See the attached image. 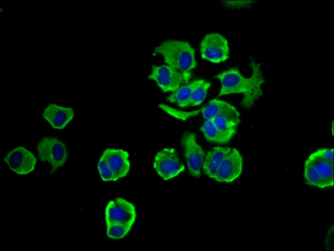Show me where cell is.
<instances>
[{
  "label": "cell",
  "instance_id": "cell-4",
  "mask_svg": "<svg viewBox=\"0 0 334 251\" xmlns=\"http://www.w3.org/2000/svg\"><path fill=\"white\" fill-rule=\"evenodd\" d=\"M36 150L40 160L50 164V173H53L63 166L68 157L66 145L55 137L43 138L37 144Z\"/></svg>",
  "mask_w": 334,
  "mask_h": 251
},
{
  "label": "cell",
  "instance_id": "cell-14",
  "mask_svg": "<svg viewBox=\"0 0 334 251\" xmlns=\"http://www.w3.org/2000/svg\"><path fill=\"white\" fill-rule=\"evenodd\" d=\"M239 117L236 108L229 103L217 115L210 120L218 129L233 137L240 122Z\"/></svg>",
  "mask_w": 334,
  "mask_h": 251
},
{
  "label": "cell",
  "instance_id": "cell-20",
  "mask_svg": "<svg viewBox=\"0 0 334 251\" xmlns=\"http://www.w3.org/2000/svg\"><path fill=\"white\" fill-rule=\"evenodd\" d=\"M106 235L113 239L124 238L130 231L132 226L120 223H107Z\"/></svg>",
  "mask_w": 334,
  "mask_h": 251
},
{
  "label": "cell",
  "instance_id": "cell-15",
  "mask_svg": "<svg viewBox=\"0 0 334 251\" xmlns=\"http://www.w3.org/2000/svg\"><path fill=\"white\" fill-rule=\"evenodd\" d=\"M231 149V147H215L207 153L202 165L203 170L207 176L214 179L221 162Z\"/></svg>",
  "mask_w": 334,
  "mask_h": 251
},
{
  "label": "cell",
  "instance_id": "cell-6",
  "mask_svg": "<svg viewBox=\"0 0 334 251\" xmlns=\"http://www.w3.org/2000/svg\"><path fill=\"white\" fill-rule=\"evenodd\" d=\"M200 52L202 59L211 63L218 64L225 62L229 57L228 42L219 33L207 34L200 42Z\"/></svg>",
  "mask_w": 334,
  "mask_h": 251
},
{
  "label": "cell",
  "instance_id": "cell-11",
  "mask_svg": "<svg viewBox=\"0 0 334 251\" xmlns=\"http://www.w3.org/2000/svg\"><path fill=\"white\" fill-rule=\"evenodd\" d=\"M243 159L235 148L230 151L221 162L213 179L221 183H231L241 175Z\"/></svg>",
  "mask_w": 334,
  "mask_h": 251
},
{
  "label": "cell",
  "instance_id": "cell-22",
  "mask_svg": "<svg viewBox=\"0 0 334 251\" xmlns=\"http://www.w3.org/2000/svg\"><path fill=\"white\" fill-rule=\"evenodd\" d=\"M324 160L333 164V148H320L315 151Z\"/></svg>",
  "mask_w": 334,
  "mask_h": 251
},
{
  "label": "cell",
  "instance_id": "cell-5",
  "mask_svg": "<svg viewBox=\"0 0 334 251\" xmlns=\"http://www.w3.org/2000/svg\"><path fill=\"white\" fill-rule=\"evenodd\" d=\"M191 73H183L168 65H153L148 78L154 80L163 92H174L188 83Z\"/></svg>",
  "mask_w": 334,
  "mask_h": 251
},
{
  "label": "cell",
  "instance_id": "cell-16",
  "mask_svg": "<svg viewBox=\"0 0 334 251\" xmlns=\"http://www.w3.org/2000/svg\"><path fill=\"white\" fill-rule=\"evenodd\" d=\"M196 80L182 85L169 95L166 100L181 108L190 107L192 92Z\"/></svg>",
  "mask_w": 334,
  "mask_h": 251
},
{
  "label": "cell",
  "instance_id": "cell-7",
  "mask_svg": "<svg viewBox=\"0 0 334 251\" xmlns=\"http://www.w3.org/2000/svg\"><path fill=\"white\" fill-rule=\"evenodd\" d=\"M153 167L164 180L171 179L182 172L185 167L174 148H164L156 155Z\"/></svg>",
  "mask_w": 334,
  "mask_h": 251
},
{
  "label": "cell",
  "instance_id": "cell-12",
  "mask_svg": "<svg viewBox=\"0 0 334 251\" xmlns=\"http://www.w3.org/2000/svg\"><path fill=\"white\" fill-rule=\"evenodd\" d=\"M74 110L70 107L55 103L48 105L42 113L43 118L55 129H64L73 119Z\"/></svg>",
  "mask_w": 334,
  "mask_h": 251
},
{
  "label": "cell",
  "instance_id": "cell-2",
  "mask_svg": "<svg viewBox=\"0 0 334 251\" xmlns=\"http://www.w3.org/2000/svg\"><path fill=\"white\" fill-rule=\"evenodd\" d=\"M154 53L162 55L165 63L183 73H191L197 65L195 50L184 41H164L155 48Z\"/></svg>",
  "mask_w": 334,
  "mask_h": 251
},
{
  "label": "cell",
  "instance_id": "cell-19",
  "mask_svg": "<svg viewBox=\"0 0 334 251\" xmlns=\"http://www.w3.org/2000/svg\"><path fill=\"white\" fill-rule=\"evenodd\" d=\"M228 104L222 100L213 99L201 109L202 115L205 120H210L217 115Z\"/></svg>",
  "mask_w": 334,
  "mask_h": 251
},
{
  "label": "cell",
  "instance_id": "cell-17",
  "mask_svg": "<svg viewBox=\"0 0 334 251\" xmlns=\"http://www.w3.org/2000/svg\"><path fill=\"white\" fill-rule=\"evenodd\" d=\"M200 129L206 139L211 142L225 144L229 142L233 137L218 129L211 120H205Z\"/></svg>",
  "mask_w": 334,
  "mask_h": 251
},
{
  "label": "cell",
  "instance_id": "cell-21",
  "mask_svg": "<svg viewBox=\"0 0 334 251\" xmlns=\"http://www.w3.org/2000/svg\"><path fill=\"white\" fill-rule=\"evenodd\" d=\"M97 169L101 179L106 182L119 180L116 174L103 157H101L97 164Z\"/></svg>",
  "mask_w": 334,
  "mask_h": 251
},
{
  "label": "cell",
  "instance_id": "cell-13",
  "mask_svg": "<svg viewBox=\"0 0 334 251\" xmlns=\"http://www.w3.org/2000/svg\"><path fill=\"white\" fill-rule=\"evenodd\" d=\"M116 174L118 179L125 177L130 169L129 154L122 149H105L101 156Z\"/></svg>",
  "mask_w": 334,
  "mask_h": 251
},
{
  "label": "cell",
  "instance_id": "cell-3",
  "mask_svg": "<svg viewBox=\"0 0 334 251\" xmlns=\"http://www.w3.org/2000/svg\"><path fill=\"white\" fill-rule=\"evenodd\" d=\"M304 177L308 185L320 188L332 187L333 164L324 160L314 152L305 162Z\"/></svg>",
  "mask_w": 334,
  "mask_h": 251
},
{
  "label": "cell",
  "instance_id": "cell-8",
  "mask_svg": "<svg viewBox=\"0 0 334 251\" xmlns=\"http://www.w3.org/2000/svg\"><path fill=\"white\" fill-rule=\"evenodd\" d=\"M104 216L106 223H120L132 226L136 219L137 212L132 203L118 197L108 203Z\"/></svg>",
  "mask_w": 334,
  "mask_h": 251
},
{
  "label": "cell",
  "instance_id": "cell-1",
  "mask_svg": "<svg viewBox=\"0 0 334 251\" xmlns=\"http://www.w3.org/2000/svg\"><path fill=\"white\" fill-rule=\"evenodd\" d=\"M250 66L252 73L250 78L244 77L237 68H231L215 75L220 82L221 88L218 96L242 93V106L246 109L251 107L256 100L263 95L261 88L264 80L260 70V64L251 59Z\"/></svg>",
  "mask_w": 334,
  "mask_h": 251
},
{
  "label": "cell",
  "instance_id": "cell-10",
  "mask_svg": "<svg viewBox=\"0 0 334 251\" xmlns=\"http://www.w3.org/2000/svg\"><path fill=\"white\" fill-rule=\"evenodd\" d=\"M4 160L12 171L20 176L33 172L37 163L35 156L23 146H17L9 151Z\"/></svg>",
  "mask_w": 334,
  "mask_h": 251
},
{
  "label": "cell",
  "instance_id": "cell-18",
  "mask_svg": "<svg viewBox=\"0 0 334 251\" xmlns=\"http://www.w3.org/2000/svg\"><path fill=\"white\" fill-rule=\"evenodd\" d=\"M211 83L204 79L196 80V83L192 90L190 106H198L205 100L207 92Z\"/></svg>",
  "mask_w": 334,
  "mask_h": 251
},
{
  "label": "cell",
  "instance_id": "cell-9",
  "mask_svg": "<svg viewBox=\"0 0 334 251\" xmlns=\"http://www.w3.org/2000/svg\"><path fill=\"white\" fill-rule=\"evenodd\" d=\"M181 144L184 148L190 173L193 177H199L205 152L202 147L197 143L196 135L191 132H185L181 137Z\"/></svg>",
  "mask_w": 334,
  "mask_h": 251
}]
</instances>
